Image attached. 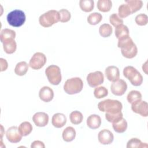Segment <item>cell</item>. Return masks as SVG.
<instances>
[{"label": "cell", "instance_id": "35", "mask_svg": "<svg viewBox=\"0 0 148 148\" xmlns=\"http://www.w3.org/2000/svg\"><path fill=\"white\" fill-rule=\"evenodd\" d=\"M123 117V114L121 112L116 113H106L105 119L106 120L112 123H115L119 121Z\"/></svg>", "mask_w": 148, "mask_h": 148}, {"label": "cell", "instance_id": "27", "mask_svg": "<svg viewBox=\"0 0 148 148\" xmlns=\"http://www.w3.org/2000/svg\"><path fill=\"white\" fill-rule=\"evenodd\" d=\"M142 96L141 93L136 90H132L128 92L127 96V99L128 102L131 103H134L142 100Z\"/></svg>", "mask_w": 148, "mask_h": 148}, {"label": "cell", "instance_id": "32", "mask_svg": "<svg viewBox=\"0 0 148 148\" xmlns=\"http://www.w3.org/2000/svg\"><path fill=\"white\" fill-rule=\"evenodd\" d=\"M69 119L71 122L73 124H80L83 119V116L82 113L77 110L73 111L69 115Z\"/></svg>", "mask_w": 148, "mask_h": 148}, {"label": "cell", "instance_id": "6", "mask_svg": "<svg viewBox=\"0 0 148 148\" xmlns=\"http://www.w3.org/2000/svg\"><path fill=\"white\" fill-rule=\"evenodd\" d=\"M6 19L9 24L11 26L19 27L24 24L26 17L23 11L19 9H16L8 14Z\"/></svg>", "mask_w": 148, "mask_h": 148}, {"label": "cell", "instance_id": "42", "mask_svg": "<svg viewBox=\"0 0 148 148\" xmlns=\"http://www.w3.org/2000/svg\"><path fill=\"white\" fill-rule=\"evenodd\" d=\"M1 139H2V136H3V126L2 125H1Z\"/></svg>", "mask_w": 148, "mask_h": 148}, {"label": "cell", "instance_id": "7", "mask_svg": "<svg viewBox=\"0 0 148 148\" xmlns=\"http://www.w3.org/2000/svg\"><path fill=\"white\" fill-rule=\"evenodd\" d=\"M45 74L49 83L53 85H58L61 82V70L58 66L51 65L45 69Z\"/></svg>", "mask_w": 148, "mask_h": 148}, {"label": "cell", "instance_id": "33", "mask_svg": "<svg viewBox=\"0 0 148 148\" xmlns=\"http://www.w3.org/2000/svg\"><path fill=\"white\" fill-rule=\"evenodd\" d=\"M102 20V16L98 12H94L89 14L87 17V22L90 25H97Z\"/></svg>", "mask_w": 148, "mask_h": 148}, {"label": "cell", "instance_id": "29", "mask_svg": "<svg viewBox=\"0 0 148 148\" xmlns=\"http://www.w3.org/2000/svg\"><path fill=\"white\" fill-rule=\"evenodd\" d=\"M129 29L127 25L123 24L117 26L115 28V35L117 39L129 35Z\"/></svg>", "mask_w": 148, "mask_h": 148}, {"label": "cell", "instance_id": "5", "mask_svg": "<svg viewBox=\"0 0 148 148\" xmlns=\"http://www.w3.org/2000/svg\"><path fill=\"white\" fill-rule=\"evenodd\" d=\"M123 75L134 86H139L143 82V76L132 66H127L123 69Z\"/></svg>", "mask_w": 148, "mask_h": 148}, {"label": "cell", "instance_id": "31", "mask_svg": "<svg viewBox=\"0 0 148 148\" xmlns=\"http://www.w3.org/2000/svg\"><path fill=\"white\" fill-rule=\"evenodd\" d=\"M112 32L113 28L109 24H103L99 28V33L102 37H109L112 35Z\"/></svg>", "mask_w": 148, "mask_h": 148}, {"label": "cell", "instance_id": "21", "mask_svg": "<svg viewBox=\"0 0 148 148\" xmlns=\"http://www.w3.org/2000/svg\"><path fill=\"white\" fill-rule=\"evenodd\" d=\"M29 64L25 61H21L18 62L14 68V72L17 75L24 76L26 74L28 70Z\"/></svg>", "mask_w": 148, "mask_h": 148}, {"label": "cell", "instance_id": "9", "mask_svg": "<svg viewBox=\"0 0 148 148\" xmlns=\"http://www.w3.org/2000/svg\"><path fill=\"white\" fill-rule=\"evenodd\" d=\"M103 81L104 76L101 71L90 72L87 76V82L91 87H96L102 84Z\"/></svg>", "mask_w": 148, "mask_h": 148}, {"label": "cell", "instance_id": "17", "mask_svg": "<svg viewBox=\"0 0 148 148\" xmlns=\"http://www.w3.org/2000/svg\"><path fill=\"white\" fill-rule=\"evenodd\" d=\"M66 123V117L63 113H57L54 114L51 119L52 125L57 128H62Z\"/></svg>", "mask_w": 148, "mask_h": 148}, {"label": "cell", "instance_id": "22", "mask_svg": "<svg viewBox=\"0 0 148 148\" xmlns=\"http://www.w3.org/2000/svg\"><path fill=\"white\" fill-rule=\"evenodd\" d=\"M112 124V127L114 131L117 133L119 134L124 132L126 131L128 126V124L126 120L123 117L119 121Z\"/></svg>", "mask_w": 148, "mask_h": 148}, {"label": "cell", "instance_id": "28", "mask_svg": "<svg viewBox=\"0 0 148 148\" xmlns=\"http://www.w3.org/2000/svg\"><path fill=\"white\" fill-rule=\"evenodd\" d=\"M112 6V2L110 0H99L97 2V8L102 12H109Z\"/></svg>", "mask_w": 148, "mask_h": 148}, {"label": "cell", "instance_id": "13", "mask_svg": "<svg viewBox=\"0 0 148 148\" xmlns=\"http://www.w3.org/2000/svg\"><path fill=\"white\" fill-rule=\"evenodd\" d=\"M98 141L102 145H110L114 139L113 133L106 129H103L100 131L98 134Z\"/></svg>", "mask_w": 148, "mask_h": 148}, {"label": "cell", "instance_id": "19", "mask_svg": "<svg viewBox=\"0 0 148 148\" xmlns=\"http://www.w3.org/2000/svg\"><path fill=\"white\" fill-rule=\"evenodd\" d=\"M3 43V48L7 54H12L15 52L17 49V44L14 39H10L5 40Z\"/></svg>", "mask_w": 148, "mask_h": 148}, {"label": "cell", "instance_id": "16", "mask_svg": "<svg viewBox=\"0 0 148 148\" xmlns=\"http://www.w3.org/2000/svg\"><path fill=\"white\" fill-rule=\"evenodd\" d=\"M39 97L42 101L49 102L53 99V90L50 87L44 86L40 89L39 92Z\"/></svg>", "mask_w": 148, "mask_h": 148}, {"label": "cell", "instance_id": "2", "mask_svg": "<svg viewBox=\"0 0 148 148\" xmlns=\"http://www.w3.org/2000/svg\"><path fill=\"white\" fill-rule=\"evenodd\" d=\"M98 108L102 112L116 113L121 111L123 105L118 100L107 99L99 102L98 103Z\"/></svg>", "mask_w": 148, "mask_h": 148}, {"label": "cell", "instance_id": "11", "mask_svg": "<svg viewBox=\"0 0 148 148\" xmlns=\"http://www.w3.org/2000/svg\"><path fill=\"white\" fill-rule=\"evenodd\" d=\"M6 136L10 142L16 143L21 140L23 136L20 134L17 126H12L7 130L6 132Z\"/></svg>", "mask_w": 148, "mask_h": 148}, {"label": "cell", "instance_id": "26", "mask_svg": "<svg viewBox=\"0 0 148 148\" xmlns=\"http://www.w3.org/2000/svg\"><path fill=\"white\" fill-rule=\"evenodd\" d=\"M125 2L129 6L131 14L139 10L143 6V2L140 0H125Z\"/></svg>", "mask_w": 148, "mask_h": 148}, {"label": "cell", "instance_id": "34", "mask_svg": "<svg viewBox=\"0 0 148 148\" xmlns=\"http://www.w3.org/2000/svg\"><path fill=\"white\" fill-rule=\"evenodd\" d=\"M131 14V11L127 3L120 5L118 9V15L120 18H125Z\"/></svg>", "mask_w": 148, "mask_h": 148}, {"label": "cell", "instance_id": "20", "mask_svg": "<svg viewBox=\"0 0 148 148\" xmlns=\"http://www.w3.org/2000/svg\"><path fill=\"white\" fill-rule=\"evenodd\" d=\"M62 136L63 140L66 142L72 141L76 136L75 130L72 127H67L64 130Z\"/></svg>", "mask_w": 148, "mask_h": 148}, {"label": "cell", "instance_id": "40", "mask_svg": "<svg viewBox=\"0 0 148 148\" xmlns=\"http://www.w3.org/2000/svg\"><path fill=\"white\" fill-rule=\"evenodd\" d=\"M31 148H36V147H39V148H45V145L44 143L42 141L40 140H35L34 141L31 145Z\"/></svg>", "mask_w": 148, "mask_h": 148}, {"label": "cell", "instance_id": "3", "mask_svg": "<svg viewBox=\"0 0 148 148\" xmlns=\"http://www.w3.org/2000/svg\"><path fill=\"white\" fill-rule=\"evenodd\" d=\"M83 87L82 80L78 77L68 79L64 85V90L69 95L76 94L80 92Z\"/></svg>", "mask_w": 148, "mask_h": 148}, {"label": "cell", "instance_id": "25", "mask_svg": "<svg viewBox=\"0 0 148 148\" xmlns=\"http://www.w3.org/2000/svg\"><path fill=\"white\" fill-rule=\"evenodd\" d=\"M16 37V32L14 30L5 28L1 31L0 39L2 43H3L5 40L10 39H14Z\"/></svg>", "mask_w": 148, "mask_h": 148}, {"label": "cell", "instance_id": "8", "mask_svg": "<svg viewBox=\"0 0 148 148\" xmlns=\"http://www.w3.org/2000/svg\"><path fill=\"white\" fill-rule=\"evenodd\" d=\"M47 58L46 56L41 52L35 53L29 62V66L34 70L41 69L46 64Z\"/></svg>", "mask_w": 148, "mask_h": 148}, {"label": "cell", "instance_id": "4", "mask_svg": "<svg viewBox=\"0 0 148 148\" xmlns=\"http://www.w3.org/2000/svg\"><path fill=\"white\" fill-rule=\"evenodd\" d=\"M58 21H60V16L58 11L56 10H50L40 15L39 18L40 25L45 28L50 27Z\"/></svg>", "mask_w": 148, "mask_h": 148}, {"label": "cell", "instance_id": "14", "mask_svg": "<svg viewBox=\"0 0 148 148\" xmlns=\"http://www.w3.org/2000/svg\"><path fill=\"white\" fill-rule=\"evenodd\" d=\"M32 120L37 127H45L49 123V115L45 112H39L34 114Z\"/></svg>", "mask_w": 148, "mask_h": 148}, {"label": "cell", "instance_id": "36", "mask_svg": "<svg viewBox=\"0 0 148 148\" xmlns=\"http://www.w3.org/2000/svg\"><path fill=\"white\" fill-rule=\"evenodd\" d=\"M108 94V89L104 86L96 87L94 91V95L97 99H101L106 97Z\"/></svg>", "mask_w": 148, "mask_h": 148}, {"label": "cell", "instance_id": "18", "mask_svg": "<svg viewBox=\"0 0 148 148\" xmlns=\"http://www.w3.org/2000/svg\"><path fill=\"white\" fill-rule=\"evenodd\" d=\"M101 124V119L97 114H91L87 119V126L92 130L98 128Z\"/></svg>", "mask_w": 148, "mask_h": 148}, {"label": "cell", "instance_id": "41", "mask_svg": "<svg viewBox=\"0 0 148 148\" xmlns=\"http://www.w3.org/2000/svg\"><path fill=\"white\" fill-rule=\"evenodd\" d=\"M0 63H1V71H4L7 69L8 67V64L6 60L4 58H0Z\"/></svg>", "mask_w": 148, "mask_h": 148}, {"label": "cell", "instance_id": "39", "mask_svg": "<svg viewBox=\"0 0 148 148\" xmlns=\"http://www.w3.org/2000/svg\"><path fill=\"white\" fill-rule=\"evenodd\" d=\"M109 21L114 27H116L117 26L123 23V20L119 16L118 14L115 13L112 14L109 16Z\"/></svg>", "mask_w": 148, "mask_h": 148}, {"label": "cell", "instance_id": "38", "mask_svg": "<svg viewBox=\"0 0 148 148\" xmlns=\"http://www.w3.org/2000/svg\"><path fill=\"white\" fill-rule=\"evenodd\" d=\"M135 21L138 25H146L148 22V17L146 14L140 13L135 17Z\"/></svg>", "mask_w": 148, "mask_h": 148}, {"label": "cell", "instance_id": "23", "mask_svg": "<svg viewBox=\"0 0 148 148\" xmlns=\"http://www.w3.org/2000/svg\"><path fill=\"white\" fill-rule=\"evenodd\" d=\"M148 145L143 143L139 139L133 138L130 139L127 143V148H147Z\"/></svg>", "mask_w": 148, "mask_h": 148}, {"label": "cell", "instance_id": "1", "mask_svg": "<svg viewBox=\"0 0 148 148\" xmlns=\"http://www.w3.org/2000/svg\"><path fill=\"white\" fill-rule=\"evenodd\" d=\"M117 46L121 49V53L125 58H133L138 53V48L130 35L118 39Z\"/></svg>", "mask_w": 148, "mask_h": 148}, {"label": "cell", "instance_id": "30", "mask_svg": "<svg viewBox=\"0 0 148 148\" xmlns=\"http://www.w3.org/2000/svg\"><path fill=\"white\" fill-rule=\"evenodd\" d=\"M79 6L83 12H90L94 9V2L93 0H80Z\"/></svg>", "mask_w": 148, "mask_h": 148}, {"label": "cell", "instance_id": "10", "mask_svg": "<svg viewBox=\"0 0 148 148\" xmlns=\"http://www.w3.org/2000/svg\"><path fill=\"white\" fill-rule=\"evenodd\" d=\"M127 89V84L123 79H119L118 80L113 82L110 86L112 93L117 96L123 95L126 91Z\"/></svg>", "mask_w": 148, "mask_h": 148}, {"label": "cell", "instance_id": "24", "mask_svg": "<svg viewBox=\"0 0 148 148\" xmlns=\"http://www.w3.org/2000/svg\"><path fill=\"white\" fill-rule=\"evenodd\" d=\"M18 131L23 136H26L32 132L33 127L31 124L28 121L21 123L18 127Z\"/></svg>", "mask_w": 148, "mask_h": 148}, {"label": "cell", "instance_id": "37", "mask_svg": "<svg viewBox=\"0 0 148 148\" xmlns=\"http://www.w3.org/2000/svg\"><path fill=\"white\" fill-rule=\"evenodd\" d=\"M58 13L60 16V21L61 23H66L69 21L71 18V13L67 9H60L58 11Z\"/></svg>", "mask_w": 148, "mask_h": 148}, {"label": "cell", "instance_id": "12", "mask_svg": "<svg viewBox=\"0 0 148 148\" xmlns=\"http://www.w3.org/2000/svg\"><path fill=\"white\" fill-rule=\"evenodd\" d=\"M132 110L143 117H147L148 116V104L145 101H140L131 104Z\"/></svg>", "mask_w": 148, "mask_h": 148}, {"label": "cell", "instance_id": "15", "mask_svg": "<svg viewBox=\"0 0 148 148\" xmlns=\"http://www.w3.org/2000/svg\"><path fill=\"white\" fill-rule=\"evenodd\" d=\"M105 76L108 80L112 82H114L119 79L120 71L119 68L113 65L109 66L105 69Z\"/></svg>", "mask_w": 148, "mask_h": 148}]
</instances>
